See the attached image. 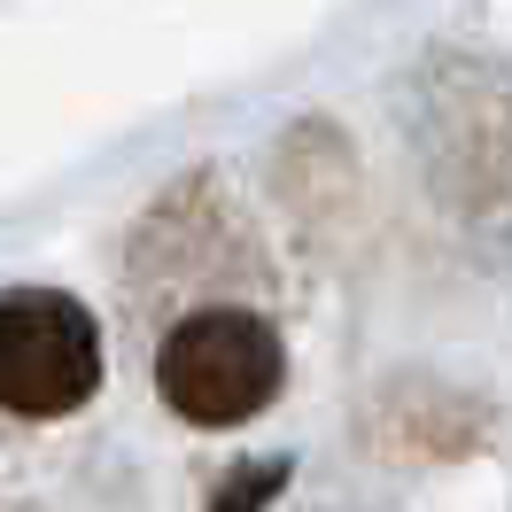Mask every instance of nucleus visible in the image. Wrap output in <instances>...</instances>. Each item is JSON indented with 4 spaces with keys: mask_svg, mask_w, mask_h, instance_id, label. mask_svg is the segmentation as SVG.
<instances>
[{
    "mask_svg": "<svg viewBox=\"0 0 512 512\" xmlns=\"http://www.w3.org/2000/svg\"><path fill=\"white\" fill-rule=\"evenodd\" d=\"M101 381V334L86 303L55 288H24L0 303V404L32 419L78 412Z\"/></svg>",
    "mask_w": 512,
    "mask_h": 512,
    "instance_id": "f03ea898",
    "label": "nucleus"
},
{
    "mask_svg": "<svg viewBox=\"0 0 512 512\" xmlns=\"http://www.w3.org/2000/svg\"><path fill=\"white\" fill-rule=\"evenodd\" d=\"M272 489H280V466H249V474H233L218 489V505H210V512H264V505H272Z\"/></svg>",
    "mask_w": 512,
    "mask_h": 512,
    "instance_id": "7ed1b4c3",
    "label": "nucleus"
},
{
    "mask_svg": "<svg viewBox=\"0 0 512 512\" xmlns=\"http://www.w3.org/2000/svg\"><path fill=\"white\" fill-rule=\"evenodd\" d=\"M156 388H163V404L179 419H194V427H241L280 388V342L249 311H202V319H187L163 342Z\"/></svg>",
    "mask_w": 512,
    "mask_h": 512,
    "instance_id": "f257e3e1",
    "label": "nucleus"
}]
</instances>
